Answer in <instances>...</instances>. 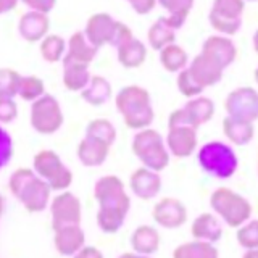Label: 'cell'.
<instances>
[{"mask_svg": "<svg viewBox=\"0 0 258 258\" xmlns=\"http://www.w3.org/2000/svg\"><path fill=\"white\" fill-rule=\"evenodd\" d=\"M113 89L103 76H91L89 84L81 91V97L91 107H102L111 99Z\"/></svg>", "mask_w": 258, "mask_h": 258, "instance_id": "cell-28", "label": "cell"}, {"mask_svg": "<svg viewBox=\"0 0 258 258\" xmlns=\"http://www.w3.org/2000/svg\"><path fill=\"white\" fill-rule=\"evenodd\" d=\"M73 258H103V253L94 245H84L78 253L73 255Z\"/></svg>", "mask_w": 258, "mask_h": 258, "instance_id": "cell-43", "label": "cell"}, {"mask_svg": "<svg viewBox=\"0 0 258 258\" xmlns=\"http://www.w3.org/2000/svg\"><path fill=\"white\" fill-rule=\"evenodd\" d=\"M215 115V103L212 99L204 95H197L194 99H189V102L182 108L174 110L168 118V126H192L200 127Z\"/></svg>", "mask_w": 258, "mask_h": 258, "instance_id": "cell-11", "label": "cell"}, {"mask_svg": "<svg viewBox=\"0 0 258 258\" xmlns=\"http://www.w3.org/2000/svg\"><path fill=\"white\" fill-rule=\"evenodd\" d=\"M52 216V228H63L70 224H81L83 220V204L79 197L70 190H61L48 204Z\"/></svg>", "mask_w": 258, "mask_h": 258, "instance_id": "cell-12", "label": "cell"}, {"mask_svg": "<svg viewBox=\"0 0 258 258\" xmlns=\"http://www.w3.org/2000/svg\"><path fill=\"white\" fill-rule=\"evenodd\" d=\"M253 48H255V52L258 53V29L255 31V34H253Z\"/></svg>", "mask_w": 258, "mask_h": 258, "instance_id": "cell-48", "label": "cell"}, {"mask_svg": "<svg viewBox=\"0 0 258 258\" xmlns=\"http://www.w3.org/2000/svg\"><path fill=\"white\" fill-rule=\"evenodd\" d=\"M45 94V84L39 76H21L18 95L26 102H34Z\"/></svg>", "mask_w": 258, "mask_h": 258, "instance_id": "cell-35", "label": "cell"}, {"mask_svg": "<svg viewBox=\"0 0 258 258\" xmlns=\"http://www.w3.org/2000/svg\"><path fill=\"white\" fill-rule=\"evenodd\" d=\"M202 53L208 55L210 58H213L216 63H220L226 70L234 60H236L237 48L229 37L210 36L204 42V45H202Z\"/></svg>", "mask_w": 258, "mask_h": 258, "instance_id": "cell-21", "label": "cell"}, {"mask_svg": "<svg viewBox=\"0 0 258 258\" xmlns=\"http://www.w3.org/2000/svg\"><path fill=\"white\" fill-rule=\"evenodd\" d=\"M187 52L176 44H169L160 50V63L168 73H179L187 67Z\"/></svg>", "mask_w": 258, "mask_h": 258, "instance_id": "cell-32", "label": "cell"}, {"mask_svg": "<svg viewBox=\"0 0 258 258\" xmlns=\"http://www.w3.org/2000/svg\"><path fill=\"white\" fill-rule=\"evenodd\" d=\"M245 0H213L208 20L212 28L223 36H234L242 26Z\"/></svg>", "mask_w": 258, "mask_h": 258, "instance_id": "cell-10", "label": "cell"}, {"mask_svg": "<svg viewBox=\"0 0 258 258\" xmlns=\"http://www.w3.org/2000/svg\"><path fill=\"white\" fill-rule=\"evenodd\" d=\"M110 147L111 145L105 144L102 141L84 136V139L78 144L76 155H78V160L81 161V165H84L87 168H97V166H102L105 161H107L110 155Z\"/></svg>", "mask_w": 258, "mask_h": 258, "instance_id": "cell-20", "label": "cell"}, {"mask_svg": "<svg viewBox=\"0 0 258 258\" xmlns=\"http://www.w3.org/2000/svg\"><path fill=\"white\" fill-rule=\"evenodd\" d=\"M63 86L71 92H81L91 81L89 64L63 56Z\"/></svg>", "mask_w": 258, "mask_h": 258, "instance_id": "cell-22", "label": "cell"}, {"mask_svg": "<svg viewBox=\"0 0 258 258\" xmlns=\"http://www.w3.org/2000/svg\"><path fill=\"white\" fill-rule=\"evenodd\" d=\"M20 0H0V15L13 12Z\"/></svg>", "mask_w": 258, "mask_h": 258, "instance_id": "cell-44", "label": "cell"}, {"mask_svg": "<svg viewBox=\"0 0 258 258\" xmlns=\"http://www.w3.org/2000/svg\"><path fill=\"white\" fill-rule=\"evenodd\" d=\"M116 52H118L119 64L127 70L142 67L145 63V58H147V48H145L144 42H141L136 37H131L119 47H116Z\"/></svg>", "mask_w": 258, "mask_h": 258, "instance_id": "cell-26", "label": "cell"}, {"mask_svg": "<svg viewBox=\"0 0 258 258\" xmlns=\"http://www.w3.org/2000/svg\"><path fill=\"white\" fill-rule=\"evenodd\" d=\"M8 189L28 213H40L52 200V189L32 168H18L8 179Z\"/></svg>", "mask_w": 258, "mask_h": 258, "instance_id": "cell-2", "label": "cell"}, {"mask_svg": "<svg viewBox=\"0 0 258 258\" xmlns=\"http://www.w3.org/2000/svg\"><path fill=\"white\" fill-rule=\"evenodd\" d=\"M197 158L200 168L207 174L218 177V179H229L239 166L236 152L228 144L220 141H212L202 145Z\"/></svg>", "mask_w": 258, "mask_h": 258, "instance_id": "cell-7", "label": "cell"}, {"mask_svg": "<svg viewBox=\"0 0 258 258\" xmlns=\"http://www.w3.org/2000/svg\"><path fill=\"white\" fill-rule=\"evenodd\" d=\"M187 70L190 73V76L194 78V81H196L204 91L207 87H212L220 83L223 78V71H224V68L220 63H216L213 58H210L208 55L202 52L190 61Z\"/></svg>", "mask_w": 258, "mask_h": 258, "instance_id": "cell-16", "label": "cell"}, {"mask_svg": "<svg viewBox=\"0 0 258 258\" xmlns=\"http://www.w3.org/2000/svg\"><path fill=\"white\" fill-rule=\"evenodd\" d=\"M137 15H147L157 5V0H126Z\"/></svg>", "mask_w": 258, "mask_h": 258, "instance_id": "cell-42", "label": "cell"}, {"mask_svg": "<svg viewBox=\"0 0 258 258\" xmlns=\"http://www.w3.org/2000/svg\"><path fill=\"white\" fill-rule=\"evenodd\" d=\"M236 239L242 248H258V220H248L239 226Z\"/></svg>", "mask_w": 258, "mask_h": 258, "instance_id": "cell-37", "label": "cell"}, {"mask_svg": "<svg viewBox=\"0 0 258 258\" xmlns=\"http://www.w3.org/2000/svg\"><path fill=\"white\" fill-rule=\"evenodd\" d=\"M133 153L141 161L142 166L152 171H163L169 165V152L166 149L165 139L158 131L152 127H145L137 131L131 144Z\"/></svg>", "mask_w": 258, "mask_h": 258, "instance_id": "cell-4", "label": "cell"}, {"mask_svg": "<svg viewBox=\"0 0 258 258\" xmlns=\"http://www.w3.org/2000/svg\"><path fill=\"white\" fill-rule=\"evenodd\" d=\"M118 258H150L149 255H141V253H136V252H124L121 253Z\"/></svg>", "mask_w": 258, "mask_h": 258, "instance_id": "cell-45", "label": "cell"}, {"mask_svg": "<svg viewBox=\"0 0 258 258\" xmlns=\"http://www.w3.org/2000/svg\"><path fill=\"white\" fill-rule=\"evenodd\" d=\"M86 136L94 137L97 141H102L108 145H113L116 141V127L113 126L111 121L105 118L92 119L91 123L86 126Z\"/></svg>", "mask_w": 258, "mask_h": 258, "instance_id": "cell-34", "label": "cell"}, {"mask_svg": "<svg viewBox=\"0 0 258 258\" xmlns=\"http://www.w3.org/2000/svg\"><path fill=\"white\" fill-rule=\"evenodd\" d=\"M221 127H223V134L226 136V139L234 145H239V147L252 142L253 136H255L253 123L232 118V116H226L223 119Z\"/></svg>", "mask_w": 258, "mask_h": 258, "instance_id": "cell-25", "label": "cell"}, {"mask_svg": "<svg viewBox=\"0 0 258 258\" xmlns=\"http://www.w3.org/2000/svg\"><path fill=\"white\" fill-rule=\"evenodd\" d=\"M21 2L26 5L29 10L47 13V15L50 13L56 5V0H21Z\"/></svg>", "mask_w": 258, "mask_h": 258, "instance_id": "cell-41", "label": "cell"}, {"mask_svg": "<svg viewBox=\"0 0 258 258\" xmlns=\"http://www.w3.org/2000/svg\"><path fill=\"white\" fill-rule=\"evenodd\" d=\"M210 207L213 213L229 228H239L252 216V204L229 187H218L210 196Z\"/></svg>", "mask_w": 258, "mask_h": 258, "instance_id": "cell-5", "label": "cell"}, {"mask_svg": "<svg viewBox=\"0 0 258 258\" xmlns=\"http://www.w3.org/2000/svg\"><path fill=\"white\" fill-rule=\"evenodd\" d=\"M97 52H99V48L89 42L84 31H76L68 40V52L64 53V56L79 63L91 64L97 56Z\"/></svg>", "mask_w": 258, "mask_h": 258, "instance_id": "cell-27", "label": "cell"}, {"mask_svg": "<svg viewBox=\"0 0 258 258\" xmlns=\"http://www.w3.org/2000/svg\"><path fill=\"white\" fill-rule=\"evenodd\" d=\"M176 86H177V91H179L184 97H187V99H194V97H197L204 92V89H202L190 76L187 67L177 73Z\"/></svg>", "mask_w": 258, "mask_h": 258, "instance_id": "cell-38", "label": "cell"}, {"mask_svg": "<svg viewBox=\"0 0 258 258\" xmlns=\"http://www.w3.org/2000/svg\"><path fill=\"white\" fill-rule=\"evenodd\" d=\"M50 29V20L47 13L29 10L24 13L18 23V32L26 42H40Z\"/></svg>", "mask_w": 258, "mask_h": 258, "instance_id": "cell-19", "label": "cell"}, {"mask_svg": "<svg viewBox=\"0 0 258 258\" xmlns=\"http://www.w3.org/2000/svg\"><path fill=\"white\" fill-rule=\"evenodd\" d=\"M165 144L169 155H173L176 158H189L190 155H194L199 144L197 127L168 126Z\"/></svg>", "mask_w": 258, "mask_h": 258, "instance_id": "cell-15", "label": "cell"}, {"mask_svg": "<svg viewBox=\"0 0 258 258\" xmlns=\"http://www.w3.org/2000/svg\"><path fill=\"white\" fill-rule=\"evenodd\" d=\"M18 116V105L13 99H0V124H10Z\"/></svg>", "mask_w": 258, "mask_h": 258, "instance_id": "cell-40", "label": "cell"}, {"mask_svg": "<svg viewBox=\"0 0 258 258\" xmlns=\"http://www.w3.org/2000/svg\"><path fill=\"white\" fill-rule=\"evenodd\" d=\"M248 2H256V0H248Z\"/></svg>", "mask_w": 258, "mask_h": 258, "instance_id": "cell-50", "label": "cell"}, {"mask_svg": "<svg viewBox=\"0 0 258 258\" xmlns=\"http://www.w3.org/2000/svg\"><path fill=\"white\" fill-rule=\"evenodd\" d=\"M190 234L197 240L215 244L223 237V228L215 213H200L190 224Z\"/></svg>", "mask_w": 258, "mask_h": 258, "instance_id": "cell-23", "label": "cell"}, {"mask_svg": "<svg viewBox=\"0 0 258 258\" xmlns=\"http://www.w3.org/2000/svg\"><path fill=\"white\" fill-rule=\"evenodd\" d=\"M152 218L165 229H177L187 221V208L179 199L163 197L152 208Z\"/></svg>", "mask_w": 258, "mask_h": 258, "instance_id": "cell-14", "label": "cell"}, {"mask_svg": "<svg viewBox=\"0 0 258 258\" xmlns=\"http://www.w3.org/2000/svg\"><path fill=\"white\" fill-rule=\"evenodd\" d=\"M253 78H255V81H256V84H258V67H256V70L253 71Z\"/></svg>", "mask_w": 258, "mask_h": 258, "instance_id": "cell-49", "label": "cell"}, {"mask_svg": "<svg viewBox=\"0 0 258 258\" xmlns=\"http://www.w3.org/2000/svg\"><path fill=\"white\" fill-rule=\"evenodd\" d=\"M4 212H5V199H4L2 194H0V220H2Z\"/></svg>", "mask_w": 258, "mask_h": 258, "instance_id": "cell-47", "label": "cell"}, {"mask_svg": "<svg viewBox=\"0 0 258 258\" xmlns=\"http://www.w3.org/2000/svg\"><path fill=\"white\" fill-rule=\"evenodd\" d=\"M157 2L169 13L165 16V20L174 31L185 23L194 7V0H157Z\"/></svg>", "mask_w": 258, "mask_h": 258, "instance_id": "cell-30", "label": "cell"}, {"mask_svg": "<svg viewBox=\"0 0 258 258\" xmlns=\"http://www.w3.org/2000/svg\"><path fill=\"white\" fill-rule=\"evenodd\" d=\"M228 116L255 123L258 119V91L253 87H237L228 94L224 100Z\"/></svg>", "mask_w": 258, "mask_h": 258, "instance_id": "cell-13", "label": "cell"}, {"mask_svg": "<svg viewBox=\"0 0 258 258\" xmlns=\"http://www.w3.org/2000/svg\"><path fill=\"white\" fill-rule=\"evenodd\" d=\"M63 110L60 102L50 94H44L32 102L29 111V123L36 133L42 136L55 134L63 126Z\"/></svg>", "mask_w": 258, "mask_h": 258, "instance_id": "cell-9", "label": "cell"}, {"mask_svg": "<svg viewBox=\"0 0 258 258\" xmlns=\"http://www.w3.org/2000/svg\"><path fill=\"white\" fill-rule=\"evenodd\" d=\"M84 34L87 40L94 47L100 48L103 45L119 47L123 42L129 40L133 36V31L127 24L113 20V16L108 13H94L87 20Z\"/></svg>", "mask_w": 258, "mask_h": 258, "instance_id": "cell-6", "label": "cell"}, {"mask_svg": "<svg viewBox=\"0 0 258 258\" xmlns=\"http://www.w3.org/2000/svg\"><path fill=\"white\" fill-rule=\"evenodd\" d=\"M94 199L99 204L97 226L105 234H115L124 224L131 208L124 182L115 174L102 176L94 185Z\"/></svg>", "mask_w": 258, "mask_h": 258, "instance_id": "cell-1", "label": "cell"}, {"mask_svg": "<svg viewBox=\"0 0 258 258\" xmlns=\"http://www.w3.org/2000/svg\"><path fill=\"white\" fill-rule=\"evenodd\" d=\"M39 52L47 63H56L63 60L64 52H67V42L58 34H47L40 40Z\"/></svg>", "mask_w": 258, "mask_h": 258, "instance_id": "cell-33", "label": "cell"}, {"mask_svg": "<svg viewBox=\"0 0 258 258\" xmlns=\"http://www.w3.org/2000/svg\"><path fill=\"white\" fill-rule=\"evenodd\" d=\"M174 32L176 31L166 23L165 16H161V18H158L150 26V29L147 32V40L153 50H161L163 47H166L169 44H174V39H176Z\"/></svg>", "mask_w": 258, "mask_h": 258, "instance_id": "cell-31", "label": "cell"}, {"mask_svg": "<svg viewBox=\"0 0 258 258\" xmlns=\"http://www.w3.org/2000/svg\"><path fill=\"white\" fill-rule=\"evenodd\" d=\"M173 258H220V252L212 242L189 240L173 250Z\"/></svg>", "mask_w": 258, "mask_h": 258, "instance_id": "cell-29", "label": "cell"}, {"mask_svg": "<svg viewBox=\"0 0 258 258\" xmlns=\"http://www.w3.org/2000/svg\"><path fill=\"white\" fill-rule=\"evenodd\" d=\"M115 107L124 124L133 131L150 127L155 119L150 94L141 86H126L121 89L115 97Z\"/></svg>", "mask_w": 258, "mask_h": 258, "instance_id": "cell-3", "label": "cell"}, {"mask_svg": "<svg viewBox=\"0 0 258 258\" xmlns=\"http://www.w3.org/2000/svg\"><path fill=\"white\" fill-rule=\"evenodd\" d=\"M161 244L160 232L149 224H141L134 229L131 236V247L133 252L141 255H153L158 252Z\"/></svg>", "mask_w": 258, "mask_h": 258, "instance_id": "cell-24", "label": "cell"}, {"mask_svg": "<svg viewBox=\"0 0 258 258\" xmlns=\"http://www.w3.org/2000/svg\"><path fill=\"white\" fill-rule=\"evenodd\" d=\"M242 258H258V248H248V250H245V253L242 255Z\"/></svg>", "mask_w": 258, "mask_h": 258, "instance_id": "cell-46", "label": "cell"}, {"mask_svg": "<svg viewBox=\"0 0 258 258\" xmlns=\"http://www.w3.org/2000/svg\"><path fill=\"white\" fill-rule=\"evenodd\" d=\"M15 153V145L12 136L7 133V129L0 124V169H4L12 161Z\"/></svg>", "mask_w": 258, "mask_h": 258, "instance_id": "cell-39", "label": "cell"}, {"mask_svg": "<svg viewBox=\"0 0 258 258\" xmlns=\"http://www.w3.org/2000/svg\"><path fill=\"white\" fill-rule=\"evenodd\" d=\"M86 245V234L81 224H70L53 229V247L63 256H73Z\"/></svg>", "mask_w": 258, "mask_h": 258, "instance_id": "cell-18", "label": "cell"}, {"mask_svg": "<svg viewBox=\"0 0 258 258\" xmlns=\"http://www.w3.org/2000/svg\"><path fill=\"white\" fill-rule=\"evenodd\" d=\"M129 189L137 199L152 200L155 199L161 190V177L160 173L141 166L129 176Z\"/></svg>", "mask_w": 258, "mask_h": 258, "instance_id": "cell-17", "label": "cell"}, {"mask_svg": "<svg viewBox=\"0 0 258 258\" xmlns=\"http://www.w3.org/2000/svg\"><path fill=\"white\" fill-rule=\"evenodd\" d=\"M34 173L50 185L52 192L68 190L73 184V171L63 163L60 155L53 150H40L32 160Z\"/></svg>", "mask_w": 258, "mask_h": 258, "instance_id": "cell-8", "label": "cell"}, {"mask_svg": "<svg viewBox=\"0 0 258 258\" xmlns=\"http://www.w3.org/2000/svg\"><path fill=\"white\" fill-rule=\"evenodd\" d=\"M21 75L13 68H0V99H15L18 95Z\"/></svg>", "mask_w": 258, "mask_h": 258, "instance_id": "cell-36", "label": "cell"}]
</instances>
